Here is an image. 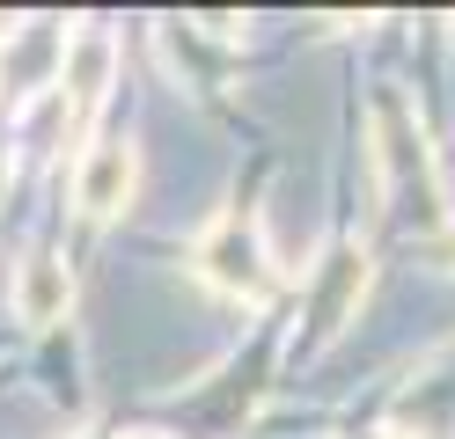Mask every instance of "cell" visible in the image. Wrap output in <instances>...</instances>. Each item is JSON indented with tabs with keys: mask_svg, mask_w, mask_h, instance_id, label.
Here are the masks:
<instances>
[{
	"mask_svg": "<svg viewBox=\"0 0 455 439\" xmlns=\"http://www.w3.org/2000/svg\"><path fill=\"white\" fill-rule=\"evenodd\" d=\"M125 439H177V432H125Z\"/></svg>",
	"mask_w": 455,
	"mask_h": 439,
	"instance_id": "8",
	"label": "cell"
},
{
	"mask_svg": "<svg viewBox=\"0 0 455 439\" xmlns=\"http://www.w3.org/2000/svg\"><path fill=\"white\" fill-rule=\"evenodd\" d=\"M8 315L22 322V330H60V322L74 315V271H67V256H52V249L15 256V271H8Z\"/></svg>",
	"mask_w": 455,
	"mask_h": 439,
	"instance_id": "6",
	"label": "cell"
},
{
	"mask_svg": "<svg viewBox=\"0 0 455 439\" xmlns=\"http://www.w3.org/2000/svg\"><path fill=\"white\" fill-rule=\"evenodd\" d=\"M367 278H375V263H367V249L353 242V234L316 256V271H308V286H301V322H308V330L294 337V359H316L323 344L346 337V322L367 301Z\"/></svg>",
	"mask_w": 455,
	"mask_h": 439,
	"instance_id": "3",
	"label": "cell"
},
{
	"mask_svg": "<svg viewBox=\"0 0 455 439\" xmlns=\"http://www.w3.org/2000/svg\"><path fill=\"white\" fill-rule=\"evenodd\" d=\"M367 139H375V191H382V213L389 220H404V198L411 191L426 205H441V191H434L441 146H426V117H419V103L396 81H382L375 96H367Z\"/></svg>",
	"mask_w": 455,
	"mask_h": 439,
	"instance_id": "2",
	"label": "cell"
},
{
	"mask_svg": "<svg viewBox=\"0 0 455 439\" xmlns=\"http://www.w3.org/2000/svg\"><path fill=\"white\" fill-rule=\"evenodd\" d=\"M448 256H455V242H448Z\"/></svg>",
	"mask_w": 455,
	"mask_h": 439,
	"instance_id": "10",
	"label": "cell"
},
{
	"mask_svg": "<svg viewBox=\"0 0 455 439\" xmlns=\"http://www.w3.org/2000/svg\"><path fill=\"white\" fill-rule=\"evenodd\" d=\"M140 191V146L132 139H89L74 154V213L81 220H118Z\"/></svg>",
	"mask_w": 455,
	"mask_h": 439,
	"instance_id": "5",
	"label": "cell"
},
{
	"mask_svg": "<svg viewBox=\"0 0 455 439\" xmlns=\"http://www.w3.org/2000/svg\"><path fill=\"white\" fill-rule=\"evenodd\" d=\"M346 439H389V432H346Z\"/></svg>",
	"mask_w": 455,
	"mask_h": 439,
	"instance_id": "9",
	"label": "cell"
},
{
	"mask_svg": "<svg viewBox=\"0 0 455 439\" xmlns=\"http://www.w3.org/2000/svg\"><path fill=\"white\" fill-rule=\"evenodd\" d=\"M191 278L228 308H265L279 293V256H272V234H265V205H258V184H243L220 213L198 227L191 242Z\"/></svg>",
	"mask_w": 455,
	"mask_h": 439,
	"instance_id": "1",
	"label": "cell"
},
{
	"mask_svg": "<svg viewBox=\"0 0 455 439\" xmlns=\"http://www.w3.org/2000/svg\"><path fill=\"white\" fill-rule=\"evenodd\" d=\"M8 176H15V146H0V198H8Z\"/></svg>",
	"mask_w": 455,
	"mask_h": 439,
	"instance_id": "7",
	"label": "cell"
},
{
	"mask_svg": "<svg viewBox=\"0 0 455 439\" xmlns=\"http://www.w3.org/2000/svg\"><path fill=\"white\" fill-rule=\"evenodd\" d=\"M110 74H118V37H110L103 22H81L67 37V59H60V81H52V96L67 103V125L89 132L96 110L110 96Z\"/></svg>",
	"mask_w": 455,
	"mask_h": 439,
	"instance_id": "4",
	"label": "cell"
}]
</instances>
